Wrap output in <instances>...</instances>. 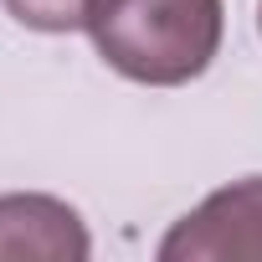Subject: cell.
<instances>
[{"instance_id": "obj_1", "label": "cell", "mask_w": 262, "mask_h": 262, "mask_svg": "<svg viewBox=\"0 0 262 262\" xmlns=\"http://www.w3.org/2000/svg\"><path fill=\"white\" fill-rule=\"evenodd\" d=\"M98 57L128 82L180 88L221 52V0H88L82 16Z\"/></svg>"}, {"instance_id": "obj_2", "label": "cell", "mask_w": 262, "mask_h": 262, "mask_svg": "<svg viewBox=\"0 0 262 262\" xmlns=\"http://www.w3.org/2000/svg\"><path fill=\"white\" fill-rule=\"evenodd\" d=\"M165 262L190 257H262V175L206 195L175 231L160 242Z\"/></svg>"}, {"instance_id": "obj_3", "label": "cell", "mask_w": 262, "mask_h": 262, "mask_svg": "<svg viewBox=\"0 0 262 262\" xmlns=\"http://www.w3.org/2000/svg\"><path fill=\"white\" fill-rule=\"evenodd\" d=\"M88 226L67 201L52 195H0V262H82L88 257Z\"/></svg>"}, {"instance_id": "obj_4", "label": "cell", "mask_w": 262, "mask_h": 262, "mask_svg": "<svg viewBox=\"0 0 262 262\" xmlns=\"http://www.w3.org/2000/svg\"><path fill=\"white\" fill-rule=\"evenodd\" d=\"M31 31H77L88 16V0H0Z\"/></svg>"}, {"instance_id": "obj_5", "label": "cell", "mask_w": 262, "mask_h": 262, "mask_svg": "<svg viewBox=\"0 0 262 262\" xmlns=\"http://www.w3.org/2000/svg\"><path fill=\"white\" fill-rule=\"evenodd\" d=\"M257 31H262V6H257Z\"/></svg>"}]
</instances>
